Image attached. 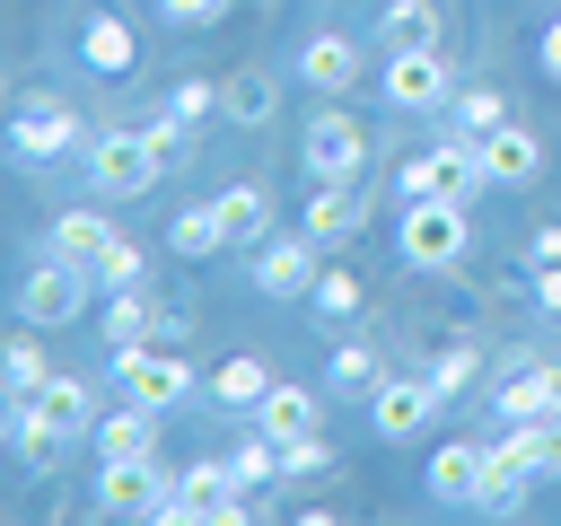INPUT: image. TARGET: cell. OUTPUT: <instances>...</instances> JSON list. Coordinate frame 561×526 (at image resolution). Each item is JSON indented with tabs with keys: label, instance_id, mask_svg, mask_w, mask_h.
Masks as SVG:
<instances>
[{
	"label": "cell",
	"instance_id": "e575fe53",
	"mask_svg": "<svg viewBox=\"0 0 561 526\" xmlns=\"http://www.w3.org/2000/svg\"><path fill=\"white\" fill-rule=\"evenodd\" d=\"M473 368H482V351H473V342H465V333H456V342H447V351H438V359H430V386H438V395H447V403H456V395H465V386H473Z\"/></svg>",
	"mask_w": 561,
	"mask_h": 526
},
{
	"label": "cell",
	"instance_id": "2e32d148",
	"mask_svg": "<svg viewBox=\"0 0 561 526\" xmlns=\"http://www.w3.org/2000/svg\"><path fill=\"white\" fill-rule=\"evenodd\" d=\"M359 61H368L359 35H316V44L298 53V79H307L316 96H351V88H359Z\"/></svg>",
	"mask_w": 561,
	"mask_h": 526
},
{
	"label": "cell",
	"instance_id": "5b68a950",
	"mask_svg": "<svg viewBox=\"0 0 561 526\" xmlns=\"http://www.w3.org/2000/svg\"><path fill=\"white\" fill-rule=\"evenodd\" d=\"M88 289H96V272H88V263L44 254V263L18 281V324H70V316L88 307Z\"/></svg>",
	"mask_w": 561,
	"mask_h": 526
},
{
	"label": "cell",
	"instance_id": "6da1fadb",
	"mask_svg": "<svg viewBox=\"0 0 561 526\" xmlns=\"http://www.w3.org/2000/svg\"><path fill=\"white\" fill-rule=\"evenodd\" d=\"M491 175H482V149H473V132H438L430 149H412L403 158V193L412 202H473Z\"/></svg>",
	"mask_w": 561,
	"mask_h": 526
},
{
	"label": "cell",
	"instance_id": "9c48e42d",
	"mask_svg": "<svg viewBox=\"0 0 561 526\" xmlns=\"http://www.w3.org/2000/svg\"><path fill=\"white\" fill-rule=\"evenodd\" d=\"M114 386H123L131 403H158V412H167V403H184V395H193V368H184L175 351L123 342V351H114Z\"/></svg>",
	"mask_w": 561,
	"mask_h": 526
},
{
	"label": "cell",
	"instance_id": "ac0fdd59",
	"mask_svg": "<svg viewBox=\"0 0 561 526\" xmlns=\"http://www.w3.org/2000/svg\"><path fill=\"white\" fill-rule=\"evenodd\" d=\"M491 412L508 421V430H526V421H543V412H561L552 403V386H543V359H517L500 386H491Z\"/></svg>",
	"mask_w": 561,
	"mask_h": 526
},
{
	"label": "cell",
	"instance_id": "d6986e66",
	"mask_svg": "<svg viewBox=\"0 0 561 526\" xmlns=\"http://www.w3.org/2000/svg\"><path fill=\"white\" fill-rule=\"evenodd\" d=\"M18 403H35L44 421H61L70 438H88V430L105 421V412H96V386H88V377H44V386H35V395H18Z\"/></svg>",
	"mask_w": 561,
	"mask_h": 526
},
{
	"label": "cell",
	"instance_id": "836d02e7",
	"mask_svg": "<svg viewBox=\"0 0 561 526\" xmlns=\"http://www.w3.org/2000/svg\"><path fill=\"white\" fill-rule=\"evenodd\" d=\"M149 281V254L131 245V237H114L105 254H96V289H140Z\"/></svg>",
	"mask_w": 561,
	"mask_h": 526
},
{
	"label": "cell",
	"instance_id": "d4e9b609",
	"mask_svg": "<svg viewBox=\"0 0 561 526\" xmlns=\"http://www.w3.org/2000/svg\"><path fill=\"white\" fill-rule=\"evenodd\" d=\"M9 438H18V456H26L35 473H53V465H61V447H70V430H61V421H44L35 403H9Z\"/></svg>",
	"mask_w": 561,
	"mask_h": 526
},
{
	"label": "cell",
	"instance_id": "b9f144b4",
	"mask_svg": "<svg viewBox=\"0 0 561 526\" xmlns=\"http://www.w3.org/2000/svg\"><path fill=\"white\" fill-rule=\"evenodd\" d=\"M526 263H535V272L561 263V228H535V237H526Z\"/></svg>",
	"mask_w": 561,
	"mask_h": 526
},
{
	"label": "cell",
	"instance_id": "d6a6232c",
	"mask_svg": "<svg viewBox=\"0 0 561 526\" xmlns=\"http://www.w3.org/2000/svg\"><path fill=\"white\" fill-rule=\"evenodd\" d=\"M228 473H237L245 491H263V482H280V438H272V430H254V438H245V447L228 456Z\"/></svg>",
	"mask_w": 561,
	"mask_h": 526
},
{
	"label": "cell",
	"instance_id": "f546056e",
	"mask_svg": "<svg viewBox=\"0 0 561 526\" xmlns=\"http://www.w3.org/2000/svg\"><path fill=\"white\" fill-rule=\"evenodd\" d=\"M491 123H508V96H500V88H456V96H447V132H473V140H482Z\"/></svg>",
	"mask_w": 561,
	"mask_h": 526
},
{
	"label": "cell",
	"instance_id": "f35d334b",
	"mask_svg": "<svg viewBox=\"0 0 561 526\" xmlns=\"http://www.w3.org/2000/svg\"><path fill=\"white\" fill-rule=\"evenodd\" d=\"M333 386H377V351L368 342H342L333 351Z\"/></svg>",
	"mask_w": 561,
	"mask_h": 526
},
{
	"label": "cell",
	"instance_id": "ee69618b",
	"mask_svg": "<svg viewBox=\"0 0 561 526\" xmlns=\"http://www.w3.org/2000/svg\"><path fill=\"white\" fill-rule=\"evenodd\" d=\"M535 61H543V79H561V18L543 26V44H535Z\"/></svg>",
	"mask_w": 561,
	"mask_h": 526
},
{
	"label": "cell",
	"instance_id": "7402d4cb",
	"mask_svg": "<svg viewBox=\"0 0 561 526\" xmlns=\"http://www.w3.org/2000/svg\"><path fill=\"white\" fill-rule=\"evenodd\" d=\"M438 35H447L438 0H386V18H377V53H412V44H438Z\"/></svg>",
	"mask_w": 561,
	"mask_h": 526
},
{
	"label": "cell",
	"instance_id": "4316f807",
	"mask_svg": "<svg viewBox=\"0 0 561 526\" xmlns=\"http://www.w3.org/2000/svg\"><path fill=\"white\" fill-rule=\"evenodd\" d=\"M158 333V298H149V281L140 289H105V342L123 351V342H149Z\"/></svg>",
	"mask_w": 561,
	"mask_h": 526
},
{
	"label": "cell",
	"instance_id": "d590c367",
	"mask_svg": "<svg viewBox=\"0 0 561 526\" xmlns=\"http://www.w3.org/2000/svg\"><path fill=\"white\" fill-rule=\"evenodd\" d=\"M316 307H324L333 324H351V316H359V281H351L342 263H324V281H316Z\"/></svg>",
	"mask_w": 561,
	"mask_h": 526
},
{
	"label": "cell",
	"instance_id": "ffe728a7",
	"mask_svg": "<svg viewBox=\"0 0 561 526\" xmlns=\"http://www.w3.org/2000/svg\"><path fill=\"white\" fill-rule=\"evenodd\" d=\"M482 456H491V447H473V438H447V447L430 456V500H456V508H473V491H482Z\"/></svg>",
	"mask_w": 561,
	"mask_h": 526
},
{
	"label": "cell",
	"instance_id": "8992f818",
	"mask_svg": "<svg viewBox=\"0 0 561 526\" xmlns=\"http://www.w3.org/2000/svg\"><path fill=\"white\" fill-rule=\"evenodd\" d=\"M447 96H456V70H447L438 44L386 53V105H403V114H447Z\"/></svg>",
	"mask_w": 561,
	"mask_h": 526
},
{
	"label": "cell",
	"instance_id": "e0dca14e",
	"mask_svg": "<svg viewBox=\"0 0 561 526\" xmlns=\"http://www.w3.org/2000/svg\"><path fill=\"white\" fill-rule=\"evenodd\" d=\"M88 447H96V465H114V456H158V403H131V395H123V412H105V421L88 430Z\"/></svg>",
	"mask_w": 561,
	"mask_h": 526
},
{
	"label": "cell",
	"instance_id": "52a82bcc",
	"mask_svg": "<svg viewBox=\"0 0 561 526\" xmlns=\"http://www.w3.org/2000/svg\"><path fill=\"white\" fill-rule=\"evenodd\" d=\"M175 500V473H158V456H114L96 473V508L105 517H167Z\"/></svg>",
	"mask_w": 561,
	"mask_h": 526
},
{
	"label": "cell",
	"instance_id": "9a60e30c",
	"mask_svg": "<svg viewBox=\"0 0 561 526\" xmlns=\"http://www.w3.org/2000/svg\"><path fill=\"white\" fill-rule=\"evenodd\" d=\"M473 149H482V175H491L500 193H526V184L543 175V140H535V132H526L517 114H508V123H491V132H482Z\"/></svg>",
	"mask_w": 561,
	"mask_h": 526
},
{
	"label": "cell",
	"instance_id": "4fadbf2b",
	"mask_svg": "<svg viewBox=\"0 0 561 526\" xmlns=\"http://www.w3.org/2000/svg\"><path fill=\"white\" fill-rule=\"evenodd\" d=\"M9 149H18L26 167H44V158L79 149V114H70L61 96H26V105L9 114Z\"/></svg>",
	"mask_w": 561,
	"mask_h": 526
},
{
	"label": "cell",
	"instance_id": "7a4b0ae2",
	"mask_svg": "<svg viewBox=\"0 0 561 526\" xmlns=\"http://www.w3.org/2000/svg\"><path fill=\"white\" fill-rule=\"evenodd\" d=\"M167 167H158V140L140 132V123H105L96 140H88V184L105 193V202H131V193H149Z\"/></svg>",
	"mask_w": 561,
	"mask_h": 526
},
{
	"label": "cell",
	"instance_id": "60d3db41",
	"mask_svg": "<svg viewBox=\"0 0 561 526\" xmlns=\"http://www.w3.org/2000/svg\"><path fill=\"white\" fill-rule=\"evenodd\" d=\"M158 9H167L175 26H219V18L237 9V0H158Z\"/></svg>",
	"mask_w": 561,
	"mask_h": 526
},
{
	"label": "cell",
	"instance_id": "44dd1931",
	"mask_svg": "<svg viewBox=\"0 0 561 526\" xmlns=\"http://www.w3.org/2000/svg\"><path fill=\"white\" fill-rule=\"evenodd\" d=\"M272 105H280V79H272V70H237V79H219V123L254 132V123H272Z\"/></svg>",
	"mask_w": 561,
	"mask_h": 526
},
{
	"label": "cell",
	"instance_id": "4dcf8cb0",
	"mask_svg": "<svg viewBox=\"0 0 561 526\" xmlns=\"http://www.w3.org/2000/svg\"><path fill=\"white\" fill-rule=\"evenodd\" d=\"M35 333H44V324H35ZM35 333H18V342H9V359H0V386H9V403H18V395H35V386L53 377V359H44V342H35Z\"/></svg>",
	"mask_w": 561,
	"mask_h": 526
},
{
	"label": "cell",
	"instance_id": "1f68e13d",
	"mask_svg": "<svg viewBox=\"0 0 561 526\" xmlns=\"http://www.w3.org/2000/svg\"><path fill=\"white\" fill-rule=\"evenodd\" d=\"M210 395H219V403H245V412H254V403L272 395V368H263V359H219Z\"/></svg>",
	"mask_w": 561,
	"mask_h": 526
},
{
	"label": "cell",
	"instance_id": "7c38bea8",
	"mask_svg": "<svg viewBox=\"0 0 561 526\" xmlns=\"http://www.w3.org/2000/svg\"><path fill=\"white\" fill-rule=\"evenodd\" d=\"M526 482H535V421H526V430H508V438L482 456V491H473V508L508 517V508H526Z\"/></svg>",
	"mask_w": 561,
	"mask_h": 526
},
{
	"label": "cell",
	"instance_id": "603a6c76",
	"mask_svg": "<svg viewBox=\"0 0 561 526\" xmlns=\"http://www.w3.org/2000/svg\"><path fill=\"white\" fill-rule=\"evenodd\" d=\"M79 61H88L96 79H123V70H131V26H123L114 9H96V18L79 26Z\"/></svg>",
	"mask_w": 561,
	"mask_h": 526
},
{
	"label": "cell",
	"instance_id": "f6af8a7d",
	"mask_svg": "<svg viewBox=\"0 0 561 526\" xmlns=\"http://www.w3.org/2000/svg\"><path fill=\"white\" fill-rule=\"evenodd\" d=\"M543 386H552V403H561V359H543Z\"/></svg>",
	"mask_w": 561,
	"mask_h": 526
},
{
	"label": "cell",
	"instance_id": "5bb4252c",
	"mask_svg": "<svg viewBox=\"0 0 561 526\" xmlns=\"http://www.w3.org/2000/svg\"><path fill=\"white\" fill-rule=\"evenodd\" d=\"M368 219H377L368 175H351V184H316V193H307V237H316V245H351Z\"/></svg>",
	"mask_w": 561,
	"mask_h": 526
},
{
	"label": "cell",
	"instance_id": "8d00e7d4",
	"mask_svg": "<svg viewBox=\"0 0 561 526\" xmlns=\"http://www.w3.org/2000/svg\"><path fill=\"white\" fill-rule=\"evenodd\" d=\"M167 114H175V123H202V114H219V88H210V79H175V88H167Z\"/></svg>",
	"mask_w": 561,
	"mask_h": 526
},
{
	"label": "cell",
	"instance_id": "30bf717a",
	"mask_svg": "<svg viewBox=\"0 0 561 526\" xmlns=\"http://www.w3.org/2000/svg\"><path fill=\"white\" fill-rule=\"evenodd\" d=\"M447 412V395L430 386V377H377V395H368V421H377V438H421L430 421Z\"/></svg>",
	"mask_w": 561,
	"mask_h": 526
},
{
	"label": "cell",
	"instance_id": "f1b7e54d",
	"mask_svg": "<svg viewBox=\"0 0 561 526\" xmlns=\"http://www.w3.org/2000/svg\"><path fill=\"white\" fill-rule=\"evenodd\" d=\"M167 245H175V254H219V245H228V219H219V202H193V210H175Z\"/></svg>",
	"mask_w": 561,
	"mask_h": 526
},
{
	"label": "cell",
	"instance_id": "cb8c5ba5",
	"mask_svg": "<svg viewBox=\"0 0 561 526\" xmlns=\"http://www.w3.org/2000/svg\"><path fill=\"white\" fill-rule=\"evenodd\" d=\"M114 245V228H105V210H61L53 219V237H44V254H70V263H88L96 272V254Z\"/></svg>",
	"mask_w": 561,
	"mask_h": 526
},
{
	"label": "cell",
	"instance_id": "484cf974",
	"mask_svg": "<svg viewBox=\"0 0 561 526\" xmlns=\"http://www.w3.org/2000/svg\"><path fill=\"white\" fill-rule=\"evenodd\" d=\"M219 219H228V245H263L272 237V193L263 184H228L219 193Z\"/></svg>",
	"mask_w": 561,
	"mask_h": 526
},
{
	"label": "cell",
	"instance_id": "277c9868",
	"mask_svg": "<svg viewBox=\"0 0 561 526\" xmlns=\"http://www.w3.org/2000/svg\"><path fill=\"white\" fill-rule=\"evenodd\" d=\"M298 158H307V175H316V184H351V175H368V123H359V114H342V105H324V114L307 123Z\"/></svg>",
	"mask_w": 561,
	"mask_h": 526
},
{
	"label": "cell",
	"instance_id": "3957f363",
	"mask_svg": "<svg viewBox=\"0 0 561 526\" xmlns=\"http://www.w3.org/2000/svg\"><path fill=\"white\" fill-rule=\"evenodd\" d=\"M394 245H403V263H412V272H456V263H465V245H473L465 202H403Z\"/></svg>",
	"mask_w": 561,
	"mask_h": 526
},
{
	"label": "cell",
	"instance_id": "ba28073f",
	"mask_svg": "<svg viewBox=\"0 0 561 526\" xmlns=\"http://www.w3.org/2000/svg\"><path fill=\"white\" fill-rule=\"evenodd\" d=\"M316 281H324V245H316L307 228L254 245V289H263V298H316Z\"/></svg>",
	"mask_w": 561,
	"mask_h": 526
},
{
	"label": "cell",
	"instance_id": "74e56055",
	"mask_svg": "<svg viewBox=\"0 0 561 526\" xmlns=\"http://www.w3.org/2000/svg\"><path fill=\"white\" fill-rule=\"evenodd\" d=\"M333 465V447L316 438V430H298V438H280V473H324Z\"/></svg>",
	"mask_w": 561,
	"mask_h": 526
},
{
	"label": "cell",
	"instance_id": "8fae6325",
	"mask_svg": "<svg viewBox=\"0 0 561 526\" xmlns=\"http://www.w3.org/2000/svg\"><path fill=\"white\" fill-rule=\"evenodd\" d=\"M210 517H245V482L210 456L193 473H175V500H167V526H210Z\"/></svg>",
	"mask_w": 561,
	"mask_h": 526
},
{
	"label": "cell",
	"instance_id": "ab89813d",
	"mask_svg": "<svg viewBox=\"0 0 561 526\" xmlns=\"http://www.w3.org/2000/svg\"><path fill=\"white\" fill-rule=\"evenodd\" d=\"M535 482H561V412L535 421Z\"/></svg>",
	"mask_w": 561,
	"mask_h": 526
},
{
	"label": "cell",
	"instance_id": "83f0119b",
	"mask_svg": "<svg viewBox=\"0 0 561 526\" xmlns=\"http://www.w3.org/2000/svg\"><path fill=\"white\" fill-rule=\"evenodd\" d=\"M316 412H324V403H316L307 386H280V377H272V395L254 403V430H272V438H298V430H316Z\"/></svg>",
	"mask_w": 561,
	"mask_h": 526
},
{
	"label": "cell",
	"instance_id": "7bdbcfd3",
	"mask_svg": "<svg viewBox=\"0 0 561 526\" xmlns=\"http://www.w3.org/2000/svg\"><path fill=\"white\" fill-rule=\"evenodd\" d=\"M535 307H543V316H561V263H543V272H535Z\"/></svg>",
	"mask_w": 561,
	"mask_h": 526
}]
</instances>
